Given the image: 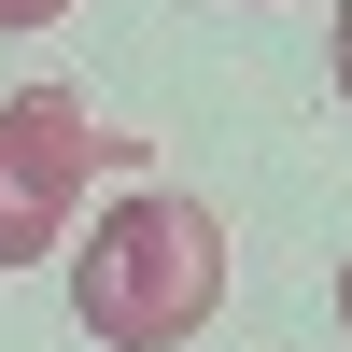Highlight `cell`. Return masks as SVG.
Listing matches in <instances>:
<instances>
[{
    "instance_id": "cell-5",
    "label": "cell",
    "mask_w": 352,
    "mask_h": 352,
    "mask_svg": "<svg viewBox=\"0 0 352 352\" xmlns=\"http://www.w3.org/2000/svg\"><path fill=\"white\" fill-rule=\"evenodd\" d=\"M338 324H352V268H338Z\"/></svg>"
},
{
    "instance_id": "cell-4",
    "label": "cell",
    "mask_w": 352,
    "mask_h": 352,
    "mask_svg": "<svg viewBox=\"0 0 352 352\" xmlns=\"http://www.w3.org/2000/svg\"><path fill=\"white\" fill-rule=\"evenodd\" d=\"M43 14H71V0H0V28H43Z\"/></svg>"
},
{
    "instance_id": "cell-2",
    "label": "cell",
    "mask_w": 352,
    "mask_h": 352,
    "mask_svg": "<svg viewBox=\"0 0 352 352\" xmlns=\"http://www.w3.org/2000/svg\"><path fill=\"white\" fill-rule=\"evenodd\" d=\"M127 155H141V127H99L71 85H14L0 99V268H43L71 240L85 184L127 169Z\"/></svg>"
},
{
    "instance_id": "cell-3",
    "label": "cell",
    "mask_w": 352,
    "mask_h": 352,
    "mask_svg": "<svg viewBox=\"0 0 352 352\" xmlns=\"http://www.w3.org/2000/svg\"><path fill=\"white\" fill-rule=\"evenodd\" d=\"M324 71H338V99H352V0L324 14Z\"/></svg>"
},
{
    "instance_id": "cell-1",
    "label": "cell",
    "mask_w": 352,
    "mask_h": 352,
    "mask_svg": "<svg viewBox=\"0 0 352 352\" xmlns=\"http://www.w3.org/2000/svg\"><path fill=\"white\" fill-rule=\"evenodd\" d=\"M71 310H85L99 352H184L226 310V226L197 197H169V184L113 197L99 240H71Z\"/></svg>"
}]
</instances>
